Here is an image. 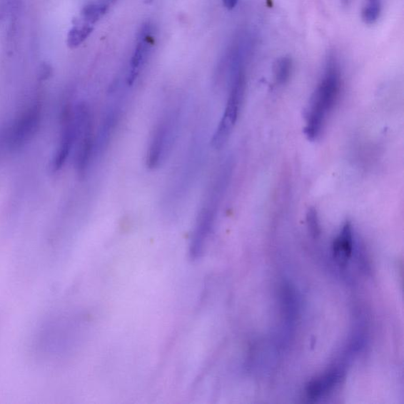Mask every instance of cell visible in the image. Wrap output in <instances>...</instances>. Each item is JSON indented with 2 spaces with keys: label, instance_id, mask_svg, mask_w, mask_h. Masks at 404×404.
<instances>
[{
  "label": "cell",
  "instance_id": "obj_16",
  "mask_svg": "<svg viewBox=\"0 0 404 404\" xmlns=\"http://www.w3.org/2000/svg\"><path fill=\"white\" fill-rule=\"evenodd\" d=\"M351 0H341L343 5L348 6L350 3Z\"/></svg>",
  "mask_w": 404,
  "mask_h": 404
},
{
  "label": "cell",
  "instance_id": "obj_1",
  "mask_svg": "<svg viewBox=\"0 0 404 404\" xmlns=\"http://www.w3.org/2000/svg\"><path fill=\"white\" fill-rule=\"evenodd\" d=\"M342 87V74L338 58L329 54L323 77L312 95L305 133L310 140L317 139L323 131L328 117L338 103Z\"/></svg>",
  "mask_w": 404,
  "mask_h": 404
},
{
  "label": "cell",
  "instance_id": "obj_3",
  "mask_svg": "<svg viewBox=\"0 0 404 404\" xmlns=\"http://www.w3.org/2000/svg\"><path fill=\"white\" fill-rule=\"evenodd\" d=\"M178 124V110L172 109L156 125L148 148L146 163L148 168H158L166 161L176 140Z\"/></svg>",
  "mask_w": 404,
  "mask_h": 404
},
{
  "label": "cell",
  "instance_id": "obj_7",
  "mask_svg": "<svg viewBox=\"0 0 404 404\" xmlns=\"http://www.w3.org/2000/svg\"><path fill=\"white\" fill-rule=\"evenodd\" d=\"M154 44L153 27L151 24L141 26L136 49L132 56L130 69L127 74V84L132 86L137 80L147 62Z\"/></svg>",
  "mask_w": 404,
  "mask_h": 404
},
{
  "label": "cell",
  "instance_id": "obj_10",
  "mask_svg": "<svg viewBox=\"0 0 404 404\" xmlns=\"http://www.w3.org/2000/svg\"><path fill=\"white\" fill-rule=\"evenodd\" d=\"M121 108L118 106H111L103 118L101 126L97 136L95 138V153L99 155L108 146L110 139L113 134L121 118Z\"/></svg>",
  "mask_w": 404,
  "mask_h": 404
},
{
  "label": "cell",
  "instance_id": "obj_13",
  "mask_svg": "<svg viewBox=\"0 0 404 404\" xmlns=\"http://www.w3.org/2000/svg\"><path fill=\"white\" fill-rule=\"evenodd\" d=\"M107 11V6L104 4H91L85 7L82 16L86 24H94L99 21Z\"/></svg>",
  "mask_w": 404,
  "mask_h": 404
},
{
  "label": "cell",
  "instance_id": "obj_14",
  "mask_svg": "<svg viewBox=\"0 0 404 404\" xmlns=\"http://www.w3.org/2000/svg\"><path fill=\"white\" fill-rule=\"evenodd\" d=\"M308 228L311 236L313 238H318L320 233V223L315 209L311 208L309 209L308 216H306Z\"/></svg>",
  "mask_w": 404,
  "mask_h": 404
},
{
  "label": "cell",
  "instance_id": "obj_12",
  "mask_svg": "<svg viewBox=\"0 0 404 404\" xmlns=\"http://www.w3.org/2000/svg\"><path fill=\"white\" fill-rule=\"evenodd\" d=\"M381 9V0H365L362 10L363 21L366 25L375 24L380 19Z\"/></svg>",
  "mask_w": 404,
  "mask_h": 404
},
{
  "label": "cell",
  "instance_id": "obj_4",
  "mask_svg": "<svg viewBox=\"0 0 404 404\" xmlns=\"http://www.w3.org/2000/svg\"><path fill=\"white\" fill-rule=\"evenodd\" d=\"M74 112L77 122L76 166L78 173L84 176L95 153L92 115L85 103L79 104Z\"/></svg>",
  "mask_w": 404,
  "mask_h": 404
},
{
  "label": "cell",
  "instance_id": "obj_2",
  "mask_svg": "<svg viewBox=\"0 0 404 404\" xmlns=\"http://www.w3.org/2000/svg\"><path fill=\"white\" fill-rule=\"evenodd\" d=\"M230 76V91L226 107L211 140V144L216 149H221L227 143L235 128L244 99L245 70L231 73Z\"/></svg>",
  "mask_w": 404,
  "mask_h": 404
},
{
  "label": "cell",
  "instance_id": "obj_15",
  "mask_svg": "<svg viewBox=\"0 0 404 404\" xmlns=\"http://www.w3.org/2000/svg\"><path fill=\"white\" fill-rule=\"evenodd\" d=\"M223 5L228 10H233L238 4V0H223Z\"/></svg>",
  "mask_w": 404,
  "mask_h": 404
},
{
  "label": "cell",
  "instance_id": "obj_6",
  "mask_svg": "<svg viewBox=\"0 0 404 404\" xmlns=\"http://www.w3.org/2000/svg\"><path fill=\"white\" fill-rule=\"evenodd\" d=\"M77 138V122L76 112L70 106H66L64 111L61 140L55 155L52 168L57 171L64 166L76 146Z\"/></svg>",
  "mask_w": 404,
  "mask_h": 404
},
{
  "label": "cell",
  "instance_id": "obj_9",
  "mask_svg": "<svg viewBox=\"0 0 404 404\" xmlns=\"http://www.w3.org/2000/svg\"><path fill=\"white\" fill-rule=\"evenodd\" d=\"M354 249L353 229L350 222L344 223L338 237L333 244V254L336 263L340 266H346Z\"/></svg>",
  "mask_w": 404,
  "mask_h": 404
},
{
  "label": "cell",
  "instance_id": "obj_5",
  "mask_svg": "<svg viewBox=\"0 0 404 404\" xmlns=\"http://www.w3.org/2000/svg\"><path fill=\"white\" fill-rule=\"evenodd\" d=\"M221 199L216 194L208 193L205 203L201 208L193 231L190 246V253L192 258H198L203 252L205 245L212 233Z\"/></svg>",
  "mask_w": 404,
  "mask_h": 404
},
{
  "label": "cell",
  "instance_id": "obj_8",
  "mask_svg": "<svg viewBox=\"0 0 404 404\" xmlns=\"http://www.w3.org/2000/svg\"><path fill=\"white\" fill-rule=\"evenodd\" d=\"M344 374H345V372H344L343 366H333L309 383L305 388L306 398L310 400L323 398L340 383Z\"/></svg>",
  "mask_w": 404,
  "mask_h": 404
},
{
  "label": "cell",
  "instance_id": "obj_11",
  "mask_svg": "<svg viewBox=\"0 0 404 404\" xmlns=\"http://www.w3.org/2000/svg\"><path fill=\"white\" fill-rule=\"evenodd\" d=\"M293 71V61L289 56H283L276 59L273 66V74L276 84H286Z\"/></svg>",
  "mask_w": 404,
  "mask_h": 404
}]
</instances>
